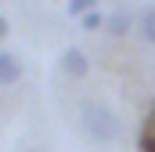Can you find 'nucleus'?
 Returning <instances> with one entry per match:
<instances>
[{
    "label": "nucleus",
    "instance_id": "obj_1",
    "mask_svg": "<svg viewBox=\"0 0 155 152\" xmlns=\"http://www.w3.org/2000/svg\"><path fill=\"white\" fill-rule=\"evenodd\" d=\"M79 123H83V134L94 145H112L123 134V119L101 102H83L79 105Z\"/></svg>",
    "mask_w": 155,
    "mask_h": 152
},
{
    "label": "nucleus",
    "instance_id": "obj_2",
    "mask_svg": "<svg viewBox=\"0 0 155 152\" xmlns=\"http://www.w3.org/2000/svg\"><path fill=\"white\" fill-rule=\"evenodd\" d=\"M58 69H61L65 76H72V80H83V76L90 73V62H87V54H83L79 47H65V54H61Z\"/></svg>",
    "mask_w": 155,
    "mask_h": 152
},
{
    "label": "nucleus",
    "instance_id": "obj_3",
    "mask_svg": "<svg viewBox=\"0 0 155 152\" xmlns=\"http://www.w3.org/2000/svg\"><path fill=\"white\" fill-rule=\"evenodd\" d=\"M134 22H137V18H134V15H130V11H126V7H119V11H112V15H108V18H105V29H108V33H112V36H126V33H130V26H134Z\"/></svg>",
    "mask_w": 155,
    "mask_h": 152
},
{
    "label": "nucleus",
    "instance_id": "obj_4",
    "mask_svg": "<svg viewBox=\"0 0 155 152\" xmlns=\"http://www.w3.org/2000/svg\"><path fill=\"white\" fill-rule=\"evenodd\" d=\"M18 76H22V62H18L15 54L0 51V83H15Z\"/></svg>",
    "mask_w": 155,
    "mask_h": 152
},
{
    "label": "nucleus",
    "instance_id": "obj_5",
    "mask_svg": "<svg viewBox=\"0 0 155 152\" xmlns=\"http://www.w3.org/2000/svg\"><path fill=\"white\" fill-rule=\"evenodd\" d=\"M137 149L141 152H155V105H152V112H148V119H144V127H141Z\"/></svg>",
    "mask_w": 155,
    "mask_h": 152
},
{
    "label": "nucleus",
    "instance_id": "obj_6",
    "mask_svg": "<svg viewBox=\"0 0 155 152\" xmlns=\"http://www.w3.org/2000/svg\"><path fill=\"white\" fill-rule=\"evenodd\" d=\"M137 22H141L144 40H148V43H155V4H148V7L141 11V18H137Z\"/></svg>",
    "mask_w": 155,
    "mask_h": 152
},
{
    "label": "nucleus",
    "instance_id": "obj_7",
    "mask_svg": "<svg viewBox=\"0 0 155 152\" xmlns=\"http://www.w3.org/2000/svg\"><path fill=\"white\" fill-rule=\"evenodd\" d=\"M79 26L83 29H101L105 26V15L101 11H87V15H79Z\"/></svg>",
    "mask_w": 155,
    "mask_h": 152
},
{
    "label": "nucleus",
    "instance_id": "obj_8",
    "mask_svg": "<svg viewBox=\"0 0 155 152\" xmlns=\"http://www.w3.org/2000/svg\"><path fill=\"white\" fill-rule=\"evenodd\" d=\"M94 4L97 0H69L65 7H69V15H87V11H94Z\"/></svg>",
    "mask_w": 155,
    "mask_h": 152
},
{
    "label": "nucleus",
    "instance_id": "obj_9",
    "mask_svg": "<svg viewBox=\"0 0 155 152\" xmlns=\"http://www.w3.org/2000/svg\"><path fill=\"white\" fill-rule=\"evenodd\" d=\"M7 36V18H4V15H0V40Z\"/></svg>",
    "mask_w": 155,
    "mask_h": 152
},
{
    "label": "nucleus",
    "instance_id": "obj_10",
    "mask_svg": "<svg viewBox=\"0 0 155 152\" xmlns=\"http://www.w3.org/2000/svg\"><path fill=\"white\" fill-rule=\"evenodd\" d=\"M22 152H43V149H22Z\"/></svg>",
    "mask_w": 155,
    "mask_h": 152
}]
</instances>
